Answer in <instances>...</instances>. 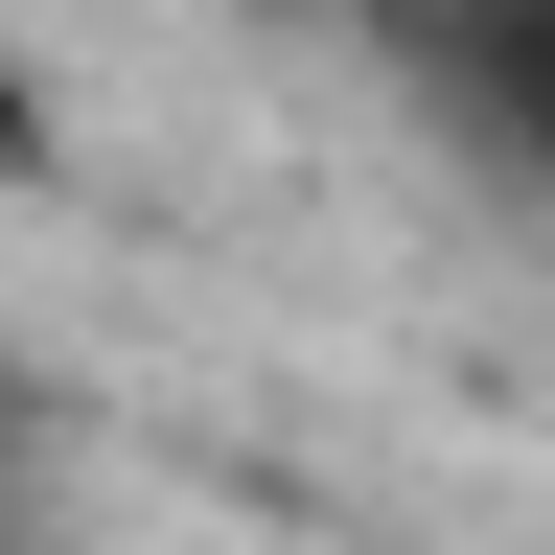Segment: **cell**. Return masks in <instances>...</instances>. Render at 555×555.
I'll use <instances>...</instances> for the list:
<instances>
[{
	"mask_svg": "<svg viewBox=\"0 0 555 555\" xmlns=\"http://www.w3.org/2000/svg\"><path fill=\"white\" fill-rule=\"evenodd\" d=\"M0 185H47V69L0 47Z\"/></svg>",
	"mask_w": 555,
	"mask_h": 555,
	"instance_id": "7a4b0ae2",
	"label": "cell"
},
{
	"mask_svg": "<svg viewBox=\"0 0 555 555\" xmlns=\"http://www.w3.org/2000/svg\"><path fill=\"white\" fill-rule=\"evenodd\" d=\"M0 486H24V371H0Z\"/></svg>",
	"mask_w": 555,
	"mask_h": 555,
	"instance_id": "3957f363",
	"label": "cell"
},
{
	"mask_svg": "<svg viewBox=\"0 0 555 555\" xmlns=\"http://www.w3.org/2000/svg\"><path fill=\"white\" fill-rule=\"evenodd\" d=\"M486 116L555 163V0H509V24H486Z\"/></svg>",
	"mask_w": 555,
	"mask_h": 555,
	"instance_id": "6da1fadb",
	"label": "cell"
}]
</instances>
